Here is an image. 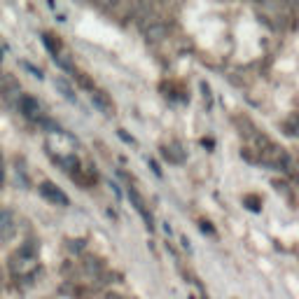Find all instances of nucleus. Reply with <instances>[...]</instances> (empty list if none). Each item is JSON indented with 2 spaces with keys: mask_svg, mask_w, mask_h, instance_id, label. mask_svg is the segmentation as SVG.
Masks as SVG:
<instances>
[{
  "mask_svg": "<svg viewBox=\"0 0 299 299\" xmlns=\"http://www.w3.org/2000/svg\"><path fill=\"white\" fill-rule=\"evenodd\" d=\"M143 31H145L147 42H162L169 38V24H166V21H159V19H152L150 24H145Z\"/></svg>",
  "mask_w": 299,
  "mask_h": 299,
  "instance_id": "nucleus-1",
  "label": "nucleus"
},
{
  "mask_svg": "<svg viewBox=\"0 0 299 299\" xmlns=\"http://www.w3.org/2000/svg\"><path fill=\"white\" fill-rule=\"evenodd\" d=\"M159 152H162V157L166 159L169 164H183L185 162V150L180 143H176V140H169V143H164L162 147H159Z\"/></svg>",
  "mask_w": 299,
  "mask_h": 299,
  "instance_id": "nucleus-2",
  "label": "nucleus"
},
{
  "mask_svg": "<svg viewBox=\"0 0 299 299\" xmlns=\"http://www.w3.org/2000/svg\"><path fill=\"white\" fill-rule=\"evenodd\" d=\"M129 199H131V204L136 206V211L143 215V220L147 222V227L152 229V213H150V206H147V201H145V197L136 190V187H129Z\"/></svg>",
  "mask_w": 299,
  "mask_h": 299,
  "instance_id": "nucleus-3",
  "label": "nucleus"
},
{
  "mask_svg": "<svg viewBox=\"0 0 299 299\" xmlns=\"http://www.w3.org/2000/svg\"><path fill=\"white\" fill-rule=\"evenodd\" d=\"M40 192H42V197H47L52 204H59V206H68V197L63 194L59 187H56L54 183H42V187H40Z\"/></svg>",
  "mask_w": 299,
  "mask_h": 299,
  "instance_id": "nucleus-4",
  "label": "nucleus"
},
{
  "mask_svg": "<svg viewBox=\"0 0 299 299\" xmlns=\"http://www.w3.org/2000/svg\"><path fill=\"white\" fill-rule=\"evenodd\" d=\"M91 101H94V105L101 110V112H105V115H115V103H112V98H110L105 91H98V89H94Z\"/></svg>",
  "mask_w": 299,
  "mask_h": 299,
  "instance_id": "nucleus-5",
  "label": "nucleus"
},
{
  "mask_svg": "<svg viewBox=\"0 0 299 299\" xmlns=\"http://www.w3.org/2000/svg\"><path fill=\"white\" fill-rule=\"evenodd\" d=\"M234 124L238 126V133H241L243 138H248V140H255V136L259 133V131L255 129V124H252L245 115H236L234 117Z\"/></svg>",
  "mask_w": 299,
  "mask_h": 299,
  "instance_id": "nucleus-6",
  "label": "nucleus"
},
{
  "mask_svg": "<svg viewBox=\"0 0 299 299\" xmlns=\"http://www.w3.org/2000/svg\"><path fill=\"white\" fill-rule=\"evenodd\" d=\"M21 112L26 117H31V119H35L38 117V112H40V105H38V101H35L33 96H24L21 98Z\"/></svg>",
  "mask_w": 299,
  "mask_h": 299,
  "instance_id": "nucleus-7",
  "label": "nucleus"
},
{
  "mask_svg": "<svg viewBox=\"0 0 299 299\" xmlns=\"http://www.w3.org/2000/svg\"><path fill=\"white\" fill-rule=\"evenodd\" d=\"M283 131H285L287 136H294V138H299V115L294 112V115H290L283 122Z\"/></svg>",
  "mask_w": 299,
  "mask_h": 299,
  "instance_id": "nucleus-8",
  "label": "nucleus"
},
{
  "mask_svg": "<svg viewBox=\"0 0 299 299\" xmlns=\"http://www.w3.org/2000/svg\"><path fill=\"white\" fill-rule=\"evenodd\" d=\"M42 42H45V47H47L54 56L59 54V49H61V40H59L54 33H45V35H42Z\"/></svg>",
  "mask_w": 299,
  "mask_h": 299,
  "instance_id": "nucleus-9",
  "label": "nucleus"
},
{
  "mask_svg": "<svg viewBox=\"0 0 299 299\" xmlns=\"http://www.w3.org/2000/svg\"><path fill=\"white\" fill-rule=\"evenodd\" d=\"M243 204H248V208H252V211H259V206H262V199H259L257 194H245V197H243Z\"/></svg>",
  "mask_w": 299,
  "mask_h": 299,
  "instance_id": "nucleus-10",
  "label": "nucleus"
},
{
  "mask_svg": "<svg viewBox=\"0 0 299 299\" xmlns=\"http://www.w3.org/2000/svg\"><path fill=\"white\" fill-rule=\"evenodd\" d=\"M87 269L91 273H98V271H103V262L98 257H87Z\"/></svg>",
  "mask_w": 299,
  "mask_h": 299,
  "instance_id": "nucleus-11",
  "label": "nucleus"
},
{
  "mask_svg": "<svg viewBox=\"0 0 299 299\" xmlns=\"http://www.w3.org/2000/svg\"><path fill=\"white\" fill-rule=\"evenodd\" d=\"M10 224H12V215L7 211H0V229H7Z\"/></svg>",
  "mask_w": 299,
  "mask_h": 299,
  "instance_id": "nucleus-12",
  "label": "nucleus"
},
{
  "mask_svg": "<svg viewBox=\"0 0 299 299\" xmlns=\"http://www.w3.org/2000/svg\"><path fill=\"white\" fill-rule=\"evenodd\" d=\"M77 80H80V84H82L84 89H91V91H94V82L89 80V77H87L84 73H77Z\"/></svg>",
  "mask_w": 299,
  "mask_h": 299,
  "instance_id": "nucleus-13",
  "label": "nucleus"
},
{
  "mask_svg": "<svg viewBox=\"0 0 299 299\" xmlns=\"http://www.w3.org/2000/svg\"><path fill=\"white\" fill-rule=\"evenodd\" d=\"M56 87H59V89L63 91V96H68V98H73V89H70L63 80H56Z\"/></svg>",
  "mask_w": 299,
  "mask_h": 299,
  "instance_id": "nucleus-14",
  "label": "nucleus"
},
{
  "mask_svg": "<svg viewBox=\"0 0 299 299\" xmlns=\"http://www.w3.org/2000/svg\"><path fill=\"white\" fill-rule=\"evenodd\" d=\"M105 299H122V297H119V294H108Z\"/></svg>",
  "mask_w": 299,
  "mask_h": 299,
  "instance_id": "nucleus-15",
  "label": "nucleus"
},
{
  "mask_svg": "<svg viewBox=\"0 0 299 299\" xmlns=\"http://www.w3.org/2000/svg\"><path fill=\"white\" fill-rule=\"evenodd\" d=\"M0 183H3V169H0Z\"/></svg>",
  "mask_w": 299,
  "mask_h": 299,
  "instance_id": "nucleus-16",
  "label": "nucleus"
}]
</instances>
